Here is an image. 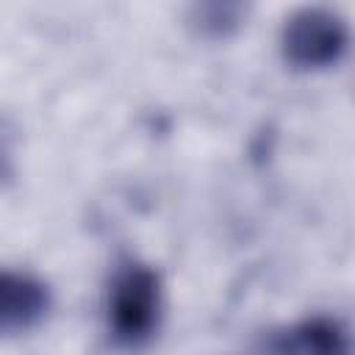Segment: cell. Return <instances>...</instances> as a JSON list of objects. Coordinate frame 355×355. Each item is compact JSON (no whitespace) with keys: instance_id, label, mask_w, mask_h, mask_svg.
Listing matches in <instances>:
<instances>
[{"instance_id":"6da1fadb","label":"cell","mask_w":355,"mask_h":355,"mask_svg":"<svg viewBox=\"0 0 355 355\" xmlns=\"http://www.w3.org/2000/svg\"><path fill=\"white\" fill-rule=\"evenodd\" d=\"M164 308L161 275L141 261H125L108 286V330L119 344L139 347L153 338Z\"/></svg>"},{"instance_id":"7a4b0ae2","label":"cell","mask_w":355,"mask_h":355,"mask_svg":"<svg viewBox=\"0 0 355 355\" xmlns=\"http://www.w3.org/2000/svg\"><path fill=\"white\" fill-rule=\"evenodd\" d=\"M349 44L347 22L322 6L297 8L280 31V53L288 67L300 72H319L336 67Z\"/></svg>"},{"instance_id":"3957f363","label":"cell","mask_w":355,"mask_h":355,"mask_svg":"<svg viewBox=\"0 0 355 355\" xmlns=\"http://www.w3.org/2000/svg\"><path fill=\"white\" fill-rule=\"evenodd\" d=\"M50 311V288L31 272L0 269V333L36 327Z\"/></svg>"},{"instance_id":"277c9868","label":"cell","mask_w":355,"mask_h":355,"mask_svg":"<svg viewBox=\"0 0 355 355\" xmlns=\"http://www.w3.org/2000/svg\"><path fill=\"white\" fill-rule=\"evenodd\" d=\"M263 349L297 355H341L349 352V333L336 316H308L263 338Z\"/></svg>"},{"instance_id":"5b68a950","label":"cell","mask_w":355,"mask_h":355,"mask_svg":"<svg viewBox=\"0 0 355 355\" xmlns=\"http://www.w3.org/2000/svg\"><path fill=\"white\" fill-rule=\"evenodd\" d=\"M247 17V0H197L194 19L205 36L225 39Z\"/></svg>"},{"instance_id":"8992f818","label":"cell","mask_w":355,"mask_h":355,"mask_svg":"<svg viewBox=\"0 0 355 355\" xmlns=\"http://www.w3.org/2000/svg\"><path fill=\"white\" fill-rule=\"evenodd\" d=\"M11 178H14V164H11L8 150L0 144V189H6L11 183Z\"/></svg>"}]
</instances>
